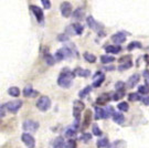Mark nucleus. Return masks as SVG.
<instances>
[{
  "mask_svg": "<svg viewBox=\"0 0 149 148\" xmlns=\"http://www.w3.org/2000/svg\"><path fill=\"white\" fill-rule=\"evenodd\" d=\"M139 77H140L139 74H134V75H132V76L128 79V81L126 83L127 88H134L139 82Z\"/></svg>",
  "mask_w": 149,
  "mask_h": 148,
  "instance_id": "ddd939ff",
  "label": "nucleus"
},
{
  "mask_svg": "<svg viewBox=\"0 0 149 148\" xmlns=\"http://www.w3.org/2000/svg\"><path fill=\"white\" fill-rule=\"evenodd\" d=\"M22 127L26 132H35L39 128V123L34 121H26L23 123Z\"/></svg>",
  "mask_w": 149,
  "mask_h": 148,
  "instance_id": "39448f33",
  "label": "nucleus"
},
{
  "mask_svg": "<svg viewBox=\"0 0 149 148\" xmlns=\"http://www.w3.org/2000/svg\"><path fill=\"white\" fill-rule=\"evenodd\" d=\"M132 65V61H129V62H126L125 64H121V65L118 66V69L121 70V71H124V70H127V69H129L130 66Z\"/></svg>",
  "mask_w": 149,
  "mask_h": 148,
  "instance_id": "72a5a7b5",
  "label": "nucleus"
},
{
  "mask_svg": "<svg viewBox=\"0 0 149 148\" xmlns=\"http://www.w3.org/2000/svg\"><path fill=\"white\" fill-rule=\"evenodd\" d=\"M100 61L104 63V64H107V63H110L113 61H115V59L113 56H109V55H102L100 56Z\"/></svg>",
  "mask_w": 149,
  "mask_h": 148,
  "instance_id": "c85d7f7f",
  "label": "nucleus"
},
{
  "mask_svg": "<svg viewBox=\"0 0 149 148\" xmlns=\"http://www.w3.org/2000/svg\"><path fill=\"white\" fill-rule=\"evenodd\" d=\"M128 99L130 102H136V101H139L140 99V96L138 95V93H130L128 95Z\"/></svg>",
  "mask_w": 149,
  "mask_h": 148,
  "instance_id": "2f4dec72",
  "label": "nucleus"
},
{
  "mask_svg": "<svg viewBox=\"0 0 149 148\" xmlns=\"http://www.w3.org/2000/svg\"><path fill=\"white\" fill-rule=\"evenodd\" d=\"M58 39H59L60 41H65V40H67V37H65V35H59Z\"/></svg>",
  "mask_w": 149,
  "mask_h": 148,
  "instance_id": "c03bdc74",
  "label": "nucleus"
},
{
  "mask_svg": "<svg viewBox=\"0 0 149 148\" xmlns=\"http://www.w3.org/2000/svg\"><path fill=\"white\" fill-rule=\"evenodd\" d=\"M74 73H75V75H80V76H83V77H86L91 74L89 70H85V69H81V67L76 69L74 71Z\"/></svg>",
  "mask_w": 149,
  "mask_h": 148,
  "instance_id": "aec40b11",
  "label": "nucleus"
},
{
  "mask_svg": "<svg viewBox=\"0 0 149 148\" xmlns=\"http://www.w3.org/2000/svg\"><path fill=\"white\" fill-rule=\"evenodd\" d=\"M112 40H113V41L118 45V44H121V43H123V42H125V41H126V34H125V33H123V32L116 33V34H114V35L112 37Z\"/></svg>",
  "mask_w": 149,
  "mask_h": 148,
  "instance_id": "9b49d317",
  "label": "nucleus"
},
{
  "mask_svg": "<svg viewBox=\"0 0 149 148\" xmlns=\"http://www.w3.org/2000/svg\"><path fill=\"white\" fill-rule=\"evenodd\" d=\"M64 147V138L56 137L53 142V148H63Z\"/></svg>",
  "mask_w": 149,
  "mask_h": 148,
  "instance_id": "412c9836",
  "label": "nucleus"
},
{
  "mask_svg": "<svg viewBox=\"0 0 149 148\" xmlns=\"http://www.w3.org/2000/svg\"><path fill=\"white\" fill-rule=\"evenodd\" d=\"M109 95L108 94H102L100 96H98L97 97V99H96V104L97 105H106L108 102H109Z\"/></svg>",
  "mask_w": 149,
  "mask_h": 148,
  "instance_id": "4468645a",
  "label": "nucleus"
},
{
  "mask_svg": "<svg viewBox=\"0 0 149 148\" xmlns=\"http://www.w3.org/2000/svg\"><path fill=\"white\" fill-rule=\"evenodd\" d=\"M70 55H72L71 50L67 49V48H63V49L58 50V52L55 53V58L58 60H63V59H65V58L70 56Z\"/></svg>",
  "mask_w": 149,
  "mask_h": 148,
  "instance_id": "6e6552de",
  "label": "nucleus"
},
{
  "mask_svg": "<svg viewBox=\"0 0 149 148\" xmlns=\"http://www.w3.org/2000/svg\"><path fill=\"white\" fill-rule=\"evenodd\" d=\"M44 61H45L49 65H53V64H54V62H55L54 58H53L51 54H49V53H45V54H44Z\"/></svg>",
  "mask_w": 149,
  "mask_h": 148,
  "instance_id": "a878e982",
  "label": "nucleus"
},
{
  "mask_svg": "<svg viewBox=\"0 0 149 148\" xmlns=\"http://www.w3.org/2000/svg\"><path fill=\"white\" fill-rule=\"evenodd\" d=\"M42 5L44 6L45 9H50V8H51V2L48 1V0H43V1H42Z\"/></svg>",
  "mask_w": 149,
  "mask_h": 148,
  "instance_id": "a19ab883",
  "label": "nucleus"
},
{
  "mask_svg": "<svg viewBox=\"0 0 149 148\" xmlns=\"http://www.w3.org/2000/svg\"><path fill=\"white\" fill-rule=\"evenodd\" d=\"M107 71H112V70H114V67L113 66H107V67H105Z\"/></svg>",
  "mask_w": 149,
  "mask_h": 148,
  "instance_id": "a18cd8bd",
  "label": "nucleus"
},
{
  "mask_svg": "<svg viewBox=\"0 0 149 148\" xmlns=\"http://www.w3.org/2000/svg\"><path fill=\"white\" fill-rule=\"evenodd\" d=\"M31 9H32L33 13H34V16L37 18V20L39 22L43 21V11H42V9L39 8L38 6H31Z\"/></svg>",
  "mask_w": 149,
  "mask_h": 148,
  "instance_id": "9d476101",
  "label": "nucleus"
},
{
  "mask_svg": "<svg viewBox=\"0 0 149 148\" xmlns=\"http://www.w3.org/2000/svg\"><path fill=\"white\" fill-rule=\"evenodd\" d=\"M91 91H92V88H91V86H86V88H84V90H82V91L80 92L78 96H80L81 99H84V97H86L88 94L91 93Z\"/></svg>",
  "mask_w": 149,
  "mask_h": 148,
  "instance_id": "b1692460",
  "label": "nucleus"
},
{
  "mask_svg": "<svg viewBox=\"0 0 149 148\" xmlns=\"http://www.w3.org/2000/svg\"><path fill=\"white\" fill-rule=\"evenodd\" d=\"M21 139L23 144L29 148H34L35 146V140H34V138L30 135V134H28V133H24V134H22L21 136Z\"/></svg>",
  "mask_w": 149,
  "mask_h": 148,
  "instance_id": "20e7f679",
  "label": "nucleus"
},
{
  "mask_svg": "<svg viewBox=\"0 0 149 148\" xmlns=\"http://www.w3.org/2000/svg\"><path fill=\"white\" fill-rule=\"evenodd\" d=\"M23 94H24V96H27V97H35V95H38V92L37 91H33V88L30 86V85H28L24 88L23 90Z\"/></svg>",
  "mask_w": 149,
  "mask_h": 148,
  "instance_id": "2eb2a0df",
  "label": "nucleus"
},
{
  "mask_svg": "<svg viewBox=\"0 0 149 148\" xmlns=\"http://www.w3.org/2000/svg\"><path fill=\"white\" fill-rule=\"evenodd\" d=\"M65 135H66V137L73 138L75 135H76V128H75V127H71V128H69V129L66 131Z\"/></svg>",
  "mask_w": 149,
  "mask_h": 148,
  "instance_id": "cd10ccee",
  "label": "nucleus"
},
{
  "mask_svg": "<svg viewBox=\"0 0 149 148\" xmlns=\"http://www.w3.org/2000/svg\"><path fill=\"white\" fill-rule=\"evenodd\" d=\"M138 92L140 94H148L149 93V88L147 85H141L138 88Z\"/></svg>",
  "mask_w": 149,
  "mask_h": 148,
  "instance_id": "473e14b6",
  "label": "nucleus"
},
{
  "mask_svg": "<svg viewBox=\"0 0 149 148\" xmlns=\"http://www.w3.org/2000/svg\"><path fill=\"white\" fill-rule=\"evenodd\" d=\"M66 148H76V142L74 140V139H71V140H69V143L66 144Z\"/></svg>",
  "mask_w": 149,
  "mask_h": 148,
  "instance_id": "4c0bfd02",
  "label": "nucleus"
},
{
  "mask_svg": "<svg viewBox=\"0 0 149 148\" xmlns=\"http://www.w3.org/2000/svg\"><path fill=\"white\" fill-rule=\"evenodd\" d=\"M141 102H143L145 105H149V96H145L141 99Z\"/></svg>",
  "mask_w": 149,
  "mask_h": 148,
  "instance_id": "79ce46f5",
  "label": "nucleus"
},
{
  "mask_svg": "<svg viewBox=\"0 0 149 148\" xmlns=\"http://www.w3.org/2000/svg\"><path fill=\"white\" fill-rule=\"evenodd\" d=\"M84 59L89 62V63H94L95 61H96V56L93 54H91V53H87V52H85L84 53Z\"/></svg>",
  "mask_w": 149,
  "mask_h": 148,
  "instance_id": "bb28decb",
  "label": "nucleus"
},
{
  "mask_svg": "<svg viewBox=\"0 0 149 148\" xmlns=\"http://www.w3.org/2000/svg\"><path fill=\"white\" fill-rule=\"evenodd\" d=\"M109 115L107 113V110H103L100 107H97L95 106V118L96 120H102V118H108Z\"/></svg>",
  "mask_w": 149,
  "mask_h": 148,
  "instance_id": "1a4fd4ad",
  "label": "nucleus"
},
{
  "mask_svg": "<svg viewBox=\"0 0 149 148\" xmlns=\"http://www.w3.org/2000/svg\"><path fill=\"white\" fill-rule=\"evenodd\" d=\"M86 21H87V24L88 27L91 28V29H93V30H96V31H98V24H97V22L94 20L93 17H88L87 19H86Z\"/></svg>",
  "mask_w": 149,
  "mask_h": 148,
  "instance_id": "f3484780",
  "label": "nucleus"
},
{
  "mask_svg": "<svg viewBox=\"0 0 149 148\" xmlns=\"http://www.w3.org/2000/svg\"><path fill=\"white\" fill-rule=\"evenodd\" d=\"M105 50H106V52H108V53L117 54V53H119L121 51V48L119 45H108V47L105 48Z\"/></svg>",
  "mask_w": 149,
  "mask_h": 148,
  "instance_id": "dca6fc26",
  "label": "nucleus"
},
{
  "mask_svg": "<svg viewBox=\"0 0 149 148\" xmlns=\"http://www.w3.org/2000/svg\"><path fill=\"white\" fill-rule=\"evenodd\" d=\"M113 120H114V122L117 123V124H123L124 121H125V117H124V115H123L121 113L115 112V113L113 114Z\"/></svg>",
  "mask_w": 149,
  "mask_h": 148,
  "instance_id": "a211bd4d",
  "label": "nucleus"
},
{
  "mask_svg": "<svg viewBox=\"0 0 149 148\" xmlns=\"http://www.w3.org/2000/svg\"><path fill=\"white\" fill-rule=\"evenodd\" d=\"M140 47H141V44L139 43V42H137V41H135V42H132V43L129 44L127 49L129 50V51H132V49H135V48H140Z\"/></svg>",
  "mask_w": 149,
  "mask_h": 148,
  "instance_id": "e433bc0d",
  "label": "nucleus"
},
{
  "mask_svg": "<svg viewBox=\"0 0 149 148\" xmlns=\"http://www.w3.org/2000/svg\"><path fill=\"white\" fill-rule=\"evenodd\" d=\"M81 139H82L84 143H88V142L92 139V135H91V134H88V133L83 134L82 136H81Z\"/></svg>",
  "mask_w": 149,
  "mask_h": 148,
  "instance_id": "f704fd0d",
  "label": "nucleus"
},
{
  "mask_svg": "<svg viewBox=\"0 0 149 148\" xmlns=\"http://www.w3.org/2000/svg\"><path fill=\"white\" fill-rule=\"evenodd\" d=\"M9 94H10L11 96H13V97H18L19 96V94H20V90L16 86H12V88H9Z\"/></svg>",
  "mask_w": 149,
  "mask_h": 148,
  "instance_id": "393cba45",
  "label": "nucleus"
},
{
  "mask_svg": "<svg viewBox=\"0 0 149 148\" xmlns=\"http://www.w3.org/2000/svg\"><path fill=\"white\" fill-rule=\"evenodd\" d=\"M115 86H116V90H117V91H123V92H125V88H124V83H123V82H117Z\"/></svg>",
  "mask_w": 149,
  "mask_h": 148,
  "instance_id": "ea45409f",
  "label": "nucleus"
},
{
  "mask_svg": "<svg viewBox=\"0 0 149 148\" xmlns=\"http://www.w3.org/2000/svg\"><path fill=\"white\" fill-rule=\"evenodd\" d=\"M71 12H72V6L70 2L64 1V2L61 3V13H62V16L67 18V17L71 16Z\"/></svg>",
  "mask_w": 149,
  "mask_h": 148,
  "instance_id": "0eeeda50",
  "label": "nucleus"
},
{
  "mask_svg": "<svg viewBox=\"0 0 149 148\" xmlns=\"http://www.w3.org/2000/svg\"><path fill=\"white\" fill-rule=\"evenodd\" d=\"M94 82H93V86L94 88H98V86H100V84L104 82V80H105V76H104V74L103 73H96L95 74V76H94Z\"/></svg>",
  "mask_w": 149,
  "mask_h": 148,
  "instance_id": "f8f14e48",
  "label": "nucleus"
},
{
  "mask_svg": "<svg viewBox=\"0 0 149 148\" xmlns=\"http://www.w3.org/2000/svg\"><path fill=\"white\" fill-rule=\"evenodd\" d=\"M72 28H73V30H74V32L78 34V35H81L84 31V28H83L82 24H80V23H74V24H72Z\"/></svg>",
  "mask_w": 149,
  "mask_h": 148,
  "instance_id": "5701e85b",
  "label": "nucleus"
},
{
  "mask_svg": "<svg viewBox=\"0 0 149 148\" xmlns=\"http://www.w3.org/2000/svg\"><path fill=\"white\" fill-rule=\"evenodd\" d=\"M117 107H118V110H121V112H127V110H129V106L127 104L126 102H121L119 104L117 105Z\"/></svg>",
  "mask_w": 149,
  "mask_h": 148,
  "instance_id": "7c9ffc66",
  "label": "nucleus"
},
{
  "mask_svg": "<svg viewBox=\"0 0 149 148\" xmlns=\"http://www.w3.org/2000/svg\"><path fill=\"white\" fill-rule=\"evenodd\" d=\"M84 110V103L81 101H75L74 102V106H73V113H74V117L78 120V117L81 115V112Z\"/></svg>",
  "mask_w": 149,
  "mask_h": 148,
  "instance_id": "423d86ee",
  "label": "nucleus"
},
{
  "mask_svg": "<svg viewBox=\"0 0 149 148\" xmlns=\"http://www.w3.org/2000/svg\"><path fill=\"white\" fill-rule=\"evenodd\" d=\"M119 144H121V142H116V143L109 145V146H108V148H118V145H119Z\"/></svg>",
  "mask_w": 149,
  "mask_h": 148,
  "instance_id": "37998d69",
  "label": "nucleus"
},
{
  "mask_svg": "<svg viewBox=\"0 0 149 148\" xmlns=\"http://www.w3.org/2000/svg\"><path fill=\"white\" fill-rule=\"evenodd\" d=\"M83 17H84V10L82 8H78L73 12V18L76 19V20H81Z\"/></svg>",
  "mask_w": 149,
  "mask_h": 148,
  "instance_id": "4be33fe9",
  "label": "nucleus"
},
{
  "mask_svg": "<svg viewBox=\"0 0 149 148\" xmlns=\"http://www.w3.org/2000/svg\"><path fill=\"white\" fill-rule=\"evenodd\" d=\"M91 120H92V112L88 110H86L85 117H84V124H83V127H84V128H86V127L91 124Z\"/></svg>",
  "mask_w": 149,
  "mask_h": 148,
  "instance_id": "6ab92c4d",
  "label": "nucleus"
},
{
  "mask_svg": "<svg viewBox=\"0 0 149 148\" xmlns=\"http://www.w3.org/2000/svg\"><path fill=\"white\" fill-rule=\"evenodd\" d=\"M124 93H125V92H123V91H117V92L114 94L113 99H114V101H118V99H121V97L124 96Z\"/></svg>",
  "mask_w": 149,
  "mask_h": 148,
  "instance_id": "c9c22d12",
  "label": "nucleus"
},
{
  "mask_svg": "<svg viewBox=\"0 0 149 148\" xmlns=\"http://www.w3.org/2000/svg\"><path fill=\"white\" fill-rule=\"evenodd\" d=\"M22 105V102L21 101H11V102H9V103H7V104H5L6 108L9 110L10 113H17L18 110H20V107H21Z\"/></svg>",
  "mask_w": 149,
  "mask_h": 148,
  "instance_id": "7ed1b4c3",
  "label": "nucleus"
},
{
  "mask_svg": "<svg viewBox=\"0 0 149 148\" xmlns=\"http://www.w3.org/2000/svg\"><path fill=\"white\" fill-rule=\"evenodd\" d=\"M37 107L41 112H46L51 107V101L48 96H41L37 102Z\"/></svg>",
  "mask_w": 149,
  "mask_h": 148,
  "instance_id": "f03ea898",
  "label": "nucleus"
},
{
  "mask_svg": "<svg viewBox=\"0 0 149 148\" xmlns=\"http://www.w3.org/2000/svg\"><path fill=\"white\" fill-rule=\"evenodd\" d=\"M93 134L96 135V136H100L102 135V132H100V129H99V127L97 125H94L93 126Z\"/></svg>",
  "mask_w": 149,
  "mask_h": 148,
  "instance_id": "58836bf2",
  "label": "nucleus"
},
{
  "mask_svg": "<svg viewBox=\"0 0 149 148\" xmlns=\"http://www.w3.org/2000/svg\"><path fill=\"white\" fill-rule=\"evenodd\" d=\"M75 76V73L71 72L69 69H64L62 73L60 74V76L58 79V84L62 86V88H70V85L72 84V81Z\"/></svg>",
  "mask_w": 149,
  "mask_h": 148,
  "instance_id": "f257e3e1",
  "label": "nucleus"
},
{
  "mask_svg": "<svg viewBox=\"0 0 149 148\" xmlns=\"http://www.w3.org/2000/svg\"><path fill=\"white\" fill-rule=\"evenodd\" d=\"M106 146H108V139L107 138H103L97 140V147L98 148H104Z\"/></svg>",
  "mask_w": 149,
  "mask_h": 148,
  "instance_id": "c756f323",
  "label": "nucleus"
}]
</instances>
